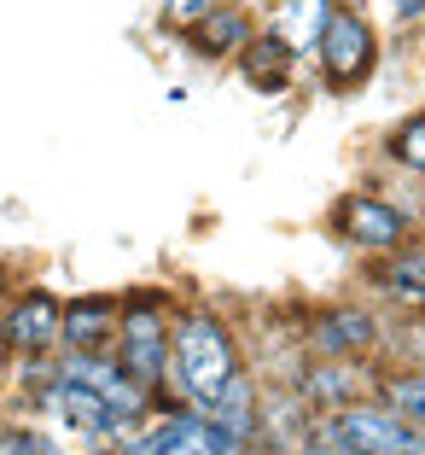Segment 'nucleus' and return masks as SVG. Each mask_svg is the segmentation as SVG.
<instances>
[{"instance_id": "nucleus-1", "label": "nucleus", "mask_w": 425, "mask_h": 455, "mask_svg": "<svg viewBox=\"0 0 425 455\" xmlns=\"http://www.w3.org/2000/svg\"><path fill=\"white\" fill-rule=\"evenodd\" d=\"M233 374H240V345L210 309H193L169 327V379L186 409H204Z\"/></svg>"}, {"instance_id": "nucleus-2", "label": "nucleus", "mask_w": 425, "mask_h": 455, "mask_svg": "<svg viewBox=\"0 0 425 455\" xmlns=\"http://www.w3.org/2000/svg\"><path fill=\"white\" fill-rule=\"evenodd\" d=\"M111 356H117L140 386H152V391L163 386V374H169V304H163V292H134V298L117 304Z\"/></svg>"}, {"instance_id": "nucleus-3", "label": "nucleus", "mask_w": 425, "mask_h": 455, "mask_svg": "<svg viewBox=\"0 0 425 455\" xmlns=\"http://www.w3.org/2000/svg\"><path fill=\"white\" fill-rule=\"evenodd\" d=\"M315 59H320L327 88H338V94L361 88L373 76V65H379V29H373V18L361 6H333V18H327V29L315 41Z\"/></svg>"}, {"instance_id": "nucleus-4", "label": "nucleus", "mask_w": 425, "mask_h": 455, "mask_svg": "<svg viewBox=\"0 0 425 455\" xmlns=\"http://www.w3.org/2000/svg\"><path fill=\"white\" fill-rule=\"evenodd\" d=\"M338 443H350L356 455H413V420H402L390 403H344L327 420Z\"/></svg>"}, {"instance_id": "nucleus-5", "label": "nucleus", "mask_w": 425, "mask_h": 455, "mask_svg": "<svg viewBox=\"0 0 425 455\" xmlns=\"http://www.w3.org/2000/svg\"><path fill=\"white\" fill-rule=\"evenodd\" d=\"M59 315H65V298L29 286V292H18L12 304H6L0 339H6L18 356H47V350H59Z\"/></svg>"}, {"instance_id": "nucleus-6", "label": "nucleus", "mask_w": 425, "mask_h": 455, "mask_svg": "<svg viewBox=\"0 0 425 455\" xmlns=\"http://www.w3.org/2000/svg\"><path fill=\"white\" fill-rule=\"evenodd\" d=\"M338 234H344L350 245H361V251H397L402 234H408V216L397 211L390 199H373V193H350L344 204H338Z\"/></svg>"}, {"instance_id": "nucleus-7", "label": "nucleus", "mask_w": 425, "mask_h": 455, "mask_svg": "<svg viewBox=\"0 0 425 455\" xmlns=\"http://www.w3.org/2000/svg\"><path fill=\"white\" fill-rule=\"evenodd\" d=\"M256 36L251 12L245 6H233V0H216L210 12H199L193 24H186V47L199 59H240V47Z\"/></svg>"}, {"instance_id": "nucleus-8", "label": "nucleus", "mask_w": 425, "mask_h": 455, "mask_svg": "<svg viewBox=\"0 0 425 455\" xmlns=\"http://www.w3.org/2000/svg\"><path fill=\"white\" fill-rule=\"evenodd\" d=\"M111 339H117V298H70L59 315V350H111Z\"/></svg>"}, {"instance_id": "nucleus-9", "label": "nucleus", "mask_w": 425, "mask_h": 455, "mask_svg": "<svg viewBox=\"0 0 425 455\" xmlns=\"http://www.w3.org/2000/svg\"><path fill=\"white\" fill-rule=\"evenodd\" d=\"M152 438H158V455H227V450H240L204 409H169L152 427Z\"/></svg>"}, {"instance_id": "nucleus-10", "label": "nucleus", "mask_w": 425, "mask_h": 455, "mask_svg": "<svg viewBox=\"0 0 425 455\" xmlns=\"http://www.w3.org/2000/svg\"><path fill=\"white\" fill-rule=\"evenodd\" d=\"M240 76L251 82L256 94H279V88H292V76H297V53L274 29H263V36H251L240 47Z\"/></svg>"}, {"instance_id": "nucleus-11", "label": "nucleus", "mask_w": 425, "mask_h": 455, "mask_svg": "<svg viewBox=\"0 0 425 455\" xmlns=\"http://www.w3.org/2000/svg\"><path fill=\"white\" fill-rule=\"evenodd\" d=\"M327 18H333V0H274L268 29H274L297 59H315V41H320V29H327Z\"/></svg>"}, {"instance_id": "nucleus-12", "label": "nucleus", "mask_w": 425, "mask_h": 455, "mask_svg": "<svg viewBox=\"0 0 425 455\" xmlns=\"http://www.w3.org/2000/svg\"><path fill=\"white\" fill-rule=\"evenodd\" d=\"M373 339H379V327H373L367 309H333V315L315 322L309 345H315L320 356H356V350H367Z\"/></svg>"}, {"instance_id": "nucleus-13", "label": "nucleus", "mask_w": 425, "mask_h": 455, "mask_svg": "<svg viewBox=\"0 0 425 455\" xmlns=\"http://www.w3.org/2000/svg\"><path fill=\"white\" fill-rule=\"evenodd\" d=\"M390 158H397L402 170L425 175V111H413V117L402 123L397 134H390Z\"/></svg>"}, {"instance_id": "nucleus-14", "label": "nucleus", "mask_w": 425, "mask_h": 455, "mask_svg": "<svg viewBox=\"0 0 425 455\" xmlns=\"http://www.w3.org/2000/svg\"><path fill=\"white\" fill-rule=\"evenodd\" d=\"M385 281L397 286L402 298H425V245H408V251H397V257H390Z\"/></svg>"}, {"instance_id": "nucleus-15", "label": "nucleus", "mask_w": 425, "mask_h": 455, "mask_svg": "<svg viewBox=\"0 0 425 455\" xmlns=\"http://www.w3.org/2000/svg\"><path fill=\"white\" fill-rule=\"evenodd\" d=\"M385 403L397 409L402 420H413V427H425V374H402L385 386Z\"/></svg>"}, {"instance_id": "nucleus-16", "label": "nucleus", "mask_w": 425, "mask_h": 455, "mask_svg": "<svg viewBox=\"0 0 425 455\" xmlns=\"http://www.w3.org/2000/svg\"><path fill=\"white\" fill-rule=\"evenodd\" d=\"M0 455H59V443L47 432H24V427H6L0 432Z\"/></svg>"}, {"instance_id": "nucleus-17", "label": "nucleus", "mask_w": 425, "mask_h": 455, "mask_svg": "<svg viewBox=\"0 0 425 455\" xmlns=\"http://www.w3.org/2000/svg\"><path fill=\"white\" fill-rule=\"evenodd\" d=\"M210 6H216V0H163V18H169L175 29H186L199 12H210Z\"/></svg>"}, {"instance_id": "nucleus-18", "label": "nucleus", "mask_w": 425, "mask_h": 455, "mask_svg": "<svg viewBox=\"0 0 425 455\" xmlns=\"http://www.w3.org/2000/svg\"><path fill=\"white\" fill-rule=\"evenodd\" d=\"M333 6H367V0H333Z\"/></svg>"}, {"instance_id": "nucleus-19", "label": "nucleus", "mask_w": 425, "mask_h": 455, "mask_svg": "<svg viewBox=\"0 0 425 455\" xmlns=\"http://www.w3.org/2000/svg\"><path fill=\"white\" fill-rule=\"evenodd\" d=\"M0 286H6V268H0Z\"/></svg>"}]
</instances>
